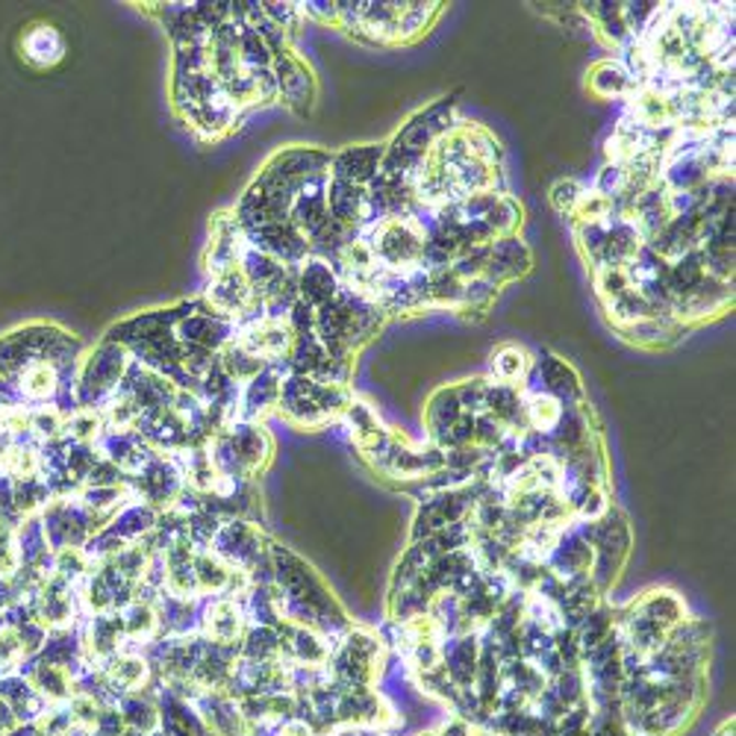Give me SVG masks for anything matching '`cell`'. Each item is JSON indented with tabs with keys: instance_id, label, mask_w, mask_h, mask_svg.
<instances>
[{
	"instance_id": "cell-1",
	"label": "cell",
	"mask_w": 736,
	"mask_h": 736,
	"mask_svg": "<svg viewBox=\"0 0 736 736\" xmlns=\"http://www.w3.org/2000/svg\"><path fill=\"white\" fill-rule=\"evenodd\" d=\"M200 625H204V637L209 639V646L239 648L248 627L245 601L237 598V595H219V598H212L207 604V609H204Z\"/></svg>"
},
{
	"instance_id": "cell-2",
	"label": "cell",
	"mask_w": 736,
	"mask_h": 736,
	"mask_svg": "<svg viewBox=\"0 0 736 736\" xmlns=\"http://www.w3.org/2000/svg\"><path fill=\"white\" fill-rule=\"evenodd\" d=\"M100 674H103L112 695H130V692H139L145 686V681L151 678V663L136 651L124 648L100 666Z\"/></svg>"
},
{
	"instance_id": "cell-3",
	"label": "cell",
	"mask_w": 736,
	"mask_h": 736,
	"mask_svg": "<svg viewBox=\"0 0 736 736\" xmlns=\"http://www.w3.org/2000/svg\"><path fill=\"white\" fill-rule=\"evenodd\" d=\"M59 386H63V381H59V369H56L54 360H30L15 377V389L21 392V398L39 404V407L54 400Z\"/></svg>"
},
{
	"instance_id": "cell-4",
	"label": "cell",
	"mask_w": 736,
	"mask_h": 736,
	"mask_svg": "<svg viewBox=\"0 0 736 736\" xmlns=\"http://www.w3.org/2000/svg\"><path fill=\"white\" fill-rule=\"evenodd\" d=\"M21 56L33 68H54L56 63H63L65 56L63 33L51 24H33L21 36Z\"/></svg>"
},
{
	"instance_id": "cell-5",
	"label": "cell",
	"mask_w": 736,
	"mask_h": 736,
	"mask_svg": "<svg viewBox=\"0 0 736 736\" xmlns=\"http://www.w3.org/2000/svg\"><path fill=\"white\" fill-rule=\"evenodd\" d=\"M119 618L121 627H124V639L128 642H139V646L151 642L160 634V627H163L160 625V609H156V604L151 598H142V595L130 601L128 607H121Z\"/></svg>"
},
{
	"instance_id": "cell-6",
	"label": "cell",
	"mask_w": 736,
	"mask_h": 736,
	"mask_svg": "<svg viewBox=\"0 0 736 736\" xmlns=\"http://www.w3.org/2000/svg\"><path fill=\"white\" fill-rule=\"evenodd\" d=\"M563 416H565V404L560 398H554L551 392L539 389L525 400V425H528L530 433L554 437V430L560 428Z\"/></svg>"
},
{
	"instance_id": "cell-7",
	"label": "cell",
	"mask_w": 736,
	"mask_h": 736,
	"mask_svg": "<svg viewBox=\"0 0 736 736\" xmlns=\"http://www.w3.org/2000/svg\"><path fill=\"white\" fill-rule=\"evenodd\" d=\"M298 289L304 304H309V307H325V304H330L339 295V281L325 260H312L300 272Z\"/></svg>"
},
{
	"instance_id": "cell-8",
	"label": "cell",
	"mask_w": 736,
	"mask_h": 736,
	"mask_svg": "<svg viewBox=\"0 0 736 736\" xmlns=\"http://www.w3.org/2000/svg\"><path fill=\"white\" fill-rule=\"evenodd\" d=\"M28 681L33 683V690L45 699V704H65V701H72V695L77 692L74 690L72 672L63 669V666L47 663V660H42V663L30 672Z\"/></svg>"
},
{
	"instance_id": "cell-9",
	"label": "cell",
	"mask_w": 736,
	"mask_h": 736,
	"mask_svg": "<svg viewBox=\"0 0 736 736\" xmlns=\"http://www.w3.org/2000/svg\"><path fill=\"white\" fill-rule=\"evenodd\" d=\"M268 369L263 356H256L251 348H245L239 339H233L228 348H224V354H221V372L228 374V381L233 386H248V383L260 377V374Z\"/></svg>"
},
{
	"instance_id": "cell-10",
	"label": "cell",
	"mask_w": 736,
	"mask_h": 736,
	"mask_svg": "<svg viewBox=\"0 0 736 736\" xmlns=\"http://www.w3.org/2000/svg\"><path fill=\"white\" fill-rule=\"evenodd\" d=\"M119 710H121V716H124V725H128V730H133V734L147 736L163 727V713H160L154 701L145 699L142 692L121 695Z\"/></svg>"
},
{
	"instance_id": "cell-11",
	"label": "cell",
	"mask_w": 736,
	"mask_h": 736,
	"mask_svg": "<svg viewBox=\"0 0 736 736\" xmlns=\"http://www.w3.org/2000/svg\"><path fill=\"white\" fill-rule=\"evenodd\" d=\"M637 89V83L630 80V74L622 68V63H598L590 72V91L595 98H630V91Z\"/></svg>"
},
{
	"instance_id": "cell-12",
	"label": "cell",
	"mask_w": 736,
	"mask_h": 736,
	"mask_svg": "<svg viewBox=\"0 0 736 736\" xmlns=\"http://www.w3.org/2000/svg\"><path fill=\"white\" fill-rule=\"evenodd\" d=\"M530 354L518 345H501L492 354V377L495 383H507V386H518V381H525L530 372Z\"/></svg>"
},
{
	"instance_id": "cell-13",
	"label": "cell",
	"mask_w": 736,
	"mask_h": 736,
	"mask_svg": "<svg viewBox=\"0 0 736 736\" xmlns=\"http://www.w3.org/2000/svg\"><path fill=\"white\" fill-rule=\"evenodd\" d=\"M107 433V421H103V413L95 407H80L74 409L72 416H65V437L72 439L74 446H91V442H100Z\"/></svg>"
},
{
	"instance_id": "cell-14",
	"label": "cell",
	"mask_w": 736,
	"mask_h": 736,
	"mask_svg": "<svg viewBox=\"0 0 736 736\" xmlns=\"http://www.w3.org/2000/svg\"><path fill=\"white\" fill-rule=\"evenodd\" d=\"M578 219V228H590V224H604L616 216V200L607 198L604 191L598 189H583L581 200L572 212Z\"/></svg>"
},
{
	"instance_id": "cell-15",
	"label": "cell",
	"mask_w": 736,
	"mask_h": 736,
	"mask_svg": "<svg viewBox=\"0 0 736 736\" xmlns=\"http://www.w3.org/2000/svg\"><path fill=\"white\" fill-rule=\"evenodd\" d=\"M65 433V416L56 407H36L30 409V437H36L39 442L54 446L56 439Z\"/></svg>"
},
{
	"instance_id": "cell-16",
	"label": "cell",
	"mask_w": 736,
	"mask_h": 736,
	"mask_svg": "<svg viewBox=\"0 0 736 736\" xmlns=\"http://www.w3.org/2000/svg\"><path fill=\"white\" fill-rule=\"evenodd\" d=\"M21 660H28V651L21 642L19 627H0V678H10L19 669Z\"/></svg>"
},
{
	"instance_id": "cell-17",
	"label": "cell",
	"mask_w": 736,
	"mask_h": 736,
	"mask_svg": "<svg viewBox=\"0 0 736 736\" xmlns=\"http://www.w3.org/2000/svg\"><path fill=\"white\" fill-rule=\"evenodd\" d=\"M24 563V551L10 525H0V578H15Z\"/></svg>"
},
{
	"instance_id": "cell-18",
	"label": "cell",
	"mask_w": 736,
	"mask_h": 736,
	"mask_svg": "<svg viewBox=\"0 0 736 736\" xmlns=\"http://www.w3.org/2000/svg\"><path fill=\"white\" fill-rule=\"evenodd\" d=\"M583 195V186L578 180H560L551 189V207L560 212V216H572L574 207H578V200Z\"/></svg>"
},
{
	"instance_id": "cell-19",
	"label": "cell",
	"mask_w": 736,
	"mask_h": 736,
	"mask_svg": "<svg viewBox=\"0 0 736 736\" xmlns=\"http://www.w3.org/2000/svg\"><path fill=\"white\" fill-rule=\"evenodd\" d=\"M433 736H474V727L469 725V718L451 716L448 722H442V727Z\"/></svg>"
},
{
	"instance_id": "cell-20",
	"label": "cell",
	"mask_w": 736,
	"mask_h": 736,
	"mask_svg": "<svg viewBox=\"0 0 736 736\" xmlns=\"http://www.w3.org/2000/svg\"><path fill=\"white\" fill-rule=\"evenodd\" d=\"M277 736H316V730L307 722H300V718H289V722H281Z\"/></svg>"
},
{
	"instance_id": "cell-21",
	"label": "cell",
	"mask_w": 736,
	"mask_h": 736,
	"mask_svg": "<svg viewBox=\"0 0 736 736\" xmlns=\"http://www.w3.org/2000/svg\"><path fill=\"white\" fill-rule=\"evenodd\" d=\"M713 736H734V718L722 722V725H718V730Z\"/></svg>"
},
{
	"instance_id": "cell-22",
	"label": "cell",
	"mask_w": 736,
	"mask_h": 736,
	"mask_svg": "<svg viewBox=\"0 0 736 736\" xmlns=\"http://www.w3.org/2000/svg\"><path fill=\"white\" fill-rule=\"evenodd\" d=\"M418 736H433V734H418Z\"/></svg>"
}]
</instances>
